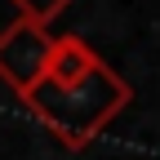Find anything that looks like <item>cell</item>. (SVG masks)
<instances>
[{"label": "cell", "instance_id": "obj_2", "mask_svg": "<svg viewBox=\"0 0 160 160\" xmlns=\"http://www.w3.org/2000/svg\"><path fill=\"white\" fill-rule=\"evenodd\" d=\"M49 45H53L49 27H36L27 18H13V22L0 31V80H5L18 98L31 93L40 80H45Z\"/></svg>", "mask_w": 160, "mask_h": 160}, {"label": "cell", "instance_id": "obj_1", "mask_svg": "<svg viewBox=\"0 0 160 160\" xmlns=\"http://www.w3.org/2000/svg\"><path fill=\"white\" fill-rule=\"evenodd\" d=\"M129 98H133V89H129L107 62H98V67H89L80 80H67V85L40 80V85H36L31 93H22L18 102L31 107V116H36L67 151H85L93 138L129 107Z\"/></svg>", "mask_w": 160, "mask_h": 160}, {"label": "cell", "instance_id": "obj_3", "mask_svg": "<svg viewBox=\"0 0 160 160\" xmlns=\"http://www.w3.org/2000/svg\"><path fill=\"white\" fill-rule=\"evenodd\" d=\"M102 58L93 53V45L85 36H53L49 45V62H45V80L53 85H67V80H80L89 67H98Z\"/></svg>", "mask_w": 160, "mask_h": 160}, {"label": "cell", "instance_id": "obj_4", "mask_svg": "<svg viewBox=\"0 0 160 160\" xmlns=\"http://www.w3.org/2000/svg\"><path fill=\"white\" fill-rule=\"evenodd\" d=\"M18 5V13L27 18V22H36V27H49L58 13H62L67 5H76V0H13Z\"/></svg>", "mask_w": 160, "mask_h": 160}]
</instances>
